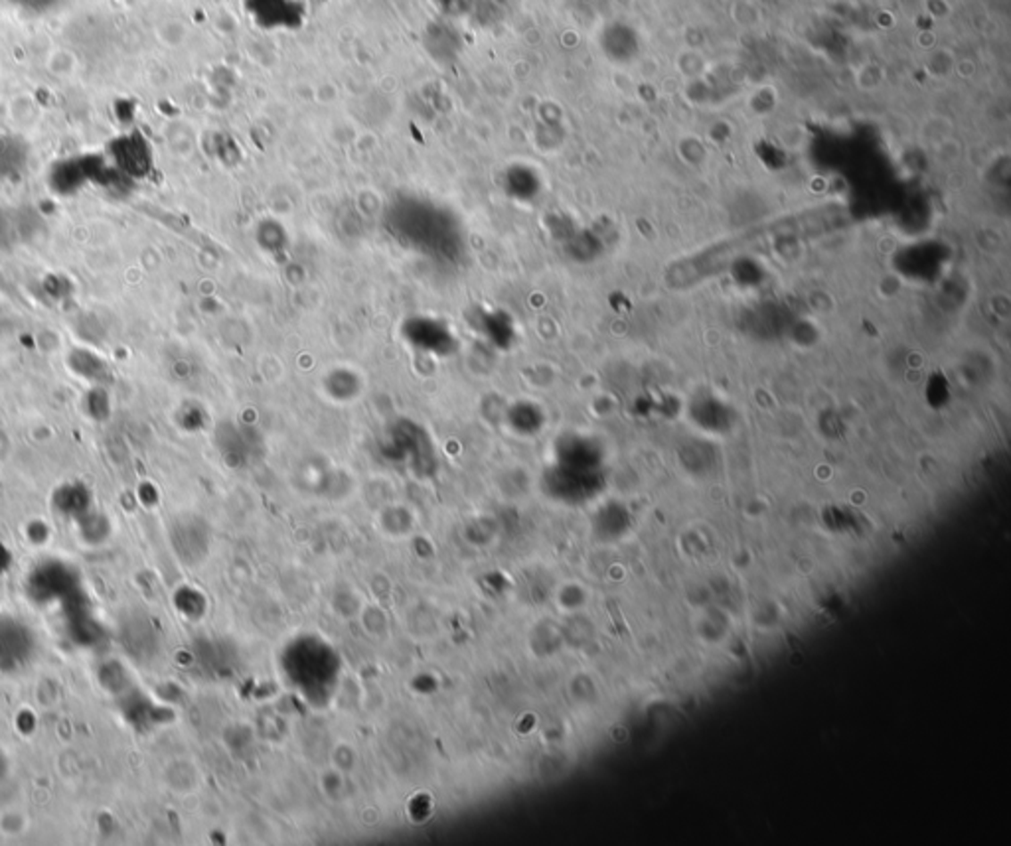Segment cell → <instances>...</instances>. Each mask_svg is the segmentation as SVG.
I'll list each match as a JSON object with an SVG mask.
<instances>
[{"label":"cell","instance_id":"5b68a950","mask_svg":"<svg viewBox=\"0 0 1011 846\" xmlns=\"http://www.w3.org/2000/svg\"><path fill=\"white\" fill-rule=\"evenodd\" d=\"M8 3L16 6L18 11L26 12V14L44 16V14H50V12L56 11V8H60L63 0H8Z\"/></svg>","mask_w":1011,"mask_h":846},{"label":"cell","instance_id":"7a4b0ae2","mask_svg":"<svg viewBox=\"0 0 1011 846\" xmlns=\"http://www.w3.org/2000/svg\"><path fill=\"white\" fill-rule=\"evenodd\" d=\"M109 159H111V168L117 174L131 180L146 178L154 164L151 144L139 131L117 136L109 144Z\"/></svg>","mask_w":1011,"mask_h":846},{"label":"cell","instance_id":"3957f363","mask_svg":"<svg viewBox=\"0 0 1011 846\" xmlns=\"http://www.w3.org/2000/svg\"><path fill=\"white\" fill-rule=\"evenodd\" d=\"M111 170H113L111 167H105L99 159L63 160L53 167L50 174V183L53 190L60 191V194H70V191H76L78 188L84 186L87 180L105 176V174H109Z\"/></svg>","mask_w":1011,"mask_h":846},{"label":"cell","instance_id":"6da1fadb","mask_svg":"<svg viewBox=\"0 0 1011 846\" xmlns=\"http://www.w3.org/2000/svg\"><path fill=\"white\" fill-rule=\"evenodd\" d=\"M245 12L261 30H299L307 20L302 0H243Z\"/></svg>","mask_w":1011,"mask_h":846},{"label":"cell","instance_id":"277c9868","mask_svg":"<svg viewBox=\"0 0 1011 846\" xmlns=\"http://www.w3.org/2000/svg\"><path fill=\"white\" fill-rule=\"evenodd\" d=\"M29 160V142L16 134H0V180L21 178Z\"/></svg>","mask_w":1011,"mask_h":846},{"label":"cell","instance_id":"8992f818","mask_svg":"<svg viewBox=\"0 0 1011 846\" xmlns=\"http://www.w3.org/2000/svg\"><path fill=\"white\" fill-rule=\"evenodd\" d=\"M437 4H439V6H443V8H445V11H450V8H453L455 4H458V0H439V3H437Z\"/></svg>","mask_w":1011,"mask_h":846},{"label":"cell","instance_id":"52a82bcc","mask_svg":"<svg viewBox=\"0 0 1011 846\" xmlns=\"http://www.w3.org/2000/svg\"><path fill=\"white\" fill-rule=\"evenodd\" d=\"M3 117H4V109H3V105H0V123H3Z\"/></svg>","mask_w":1011,"mask_h":846}]
</instances>
